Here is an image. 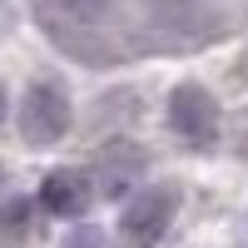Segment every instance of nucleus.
<instances>
[{
    "mask_svg": "<svg viewBox=\"0 0 248 248\" xmlns=\"http://www.w3.org/2000/svg\"><path fill=\"white\" fill-rule=\"evenodd\" d=\"M70 119H75V105L70 94L55 85V79H35V85L20 94V139L30 149H50L70 134Z\"/></svg>",
    "mask_w": 248,
    "mask_h": 248,
    "instance_id": "1",
    "label": "nucleus"
},
{
    "mask_svg": "<svg viewBox=\"0 0 248 248\" xmlns=\"http://www.w3.org/2000/svg\"><path fill=\"white\" fill-rule=\"evenodd\" d=\"M174 209H179V194L174 189H139L119 214V233L129 238V248H154L174 223Z\"/></svg>",
    "mask_w": 248,
    "mask_h": 248,
    "instance_id": "2",
    "label": "nucleus"
},
{
    "mask_svg": "<svg viewBox=\"0 0 248 248\" xmlns=\"http://www.w3.org/2000/svg\"><path fill=\"white\" fill-rule=\"evenodd\" d=\"M144 159L149 154H144L139 144H129V139L105 144V149L94 154V174H90L94 199H134L139 184H144Z\"/></svg>",
    "mask_w": 248,
    "mask_h": 248,
    "instance_id": "3",
    "label": "nucleus"
},
{
    "mask_svg": "<svg viewBox=\"0 0 248 248\" xmlns=\"http://www.w3.org/2000/svg\"><path fill=\"white\" fill-rule=\"evenodd\" d=\"M169 129L184 144H194V149H209L218 139V105H214V94L203 85H179L169 94Z\"/></svg>",
    "mask_w": 248,
    "mask_h": 248,
    "instance_id": "4",
    "label": "nucleus"
},
{
    "mask_svg": "<svg viewBox=\"0 0 248 248\" xmlns=\"http://www.w3.org/2000/svg\"><path fill=\"white\" fill-rule=\"evenodd\" d=\"M35 199H40V209L50 218H79L94 203V184H90L85 169H55V174H45Z\"/></svg>",
    "mask_w": 248,
    "mask_h": 248,
    "instance_id": "5",
    "label": "nucleus"
},
{
    "mask_svg": "<svg viewBox=\"0 0 248 248\" xmlns=\"http://www.w3.org/2000/svg\"><path fill=\"white\" fill-rule=\"evenodd\" d=\"M30 233V199H0V243H25Z\"/></svg>",
    "mask_w": 248,
    "mask_h": 248,
    "instance_id": "6",
    "label": "nucleus"
},
{
    "mask_svg": "<svg viewBox=\"0 0 248 248\" xmlns=\"http://www.w3.org/2000/svg\"><path fill=\"white\" fill-rule=\"evenodd\" d=\"M45 5L65 10L70 20H79V25H90V20H99V15L109 10V0H45Z\"/></svg>",
    "mask_w": 248,
    "mask_h": 248,
    "instance_id": "7",
    "label": "nucleus"
},
{
    "mask_svg": "<svg viewBox=\"0 0 248 248\" xmlns=\"http://www.w3.org/2000/svg\"><path fill=\"white\" fill-rule=\"evenodd\" d=\"M60 248H109V243H105V233H99V229L79 223V229H70L65 238H60Z\"/></svg>",
    "mask_w": 248,
    "mask_h": 248,
    "instance_id": "8",
    "label": "nucleus"
},
{
    "mask_svg": "<svg viewBox=\"0 0 248 248\" xmlns=\"http://www.w3.org/2000/svg\"><path fill=\"white\" fill-rule=\"evenodd\" d=\"M149 10H164V15H184L189 10V0H144Z\"/></svg>",
    "mask_w": 248,
    "mask_h": 248,
    "instance_id": "9",
    "label": "nucleus"
},
{
    "mask_svg": "<svg viewBox=\"0 0 248 248\" xmlns=\"http://www.w3.org/2000/svg\"><path fill=\"white\" fill-rule=\"evenodd\" d=\"M0 124H5V90H0Z\"/></svg>",
    "mask_w": 248,
    "mask_h": 248,
    "instance_id": "10",
    "label": "nucleus"
},
{
    "mask_svg": "<svg viewBox=\"0 0 248 248\" xmlns=\"http://www.w3.org/2000/svg\"><path fill=\"white\" fill-rule=\"evenodd\" d=\"M0 184H5V169H0Z\"/></svg>",
    "mask_w": 248,
    "mask_h": 248,
    "instance_id": "11",
    "label": "nucleus"
}]
</instances>
